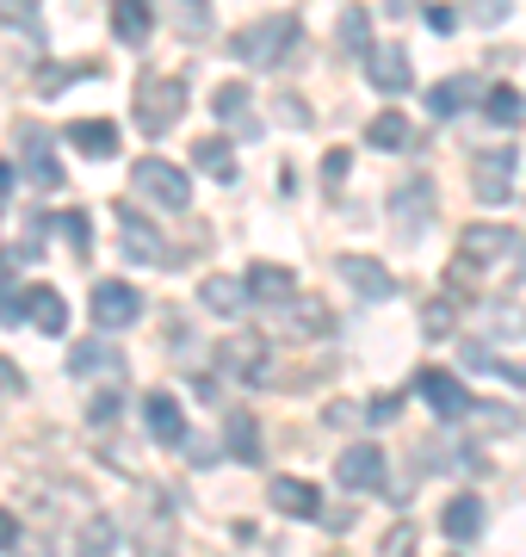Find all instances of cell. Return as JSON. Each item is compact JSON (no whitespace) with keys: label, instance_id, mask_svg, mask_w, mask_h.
<instances>
[{"label":"cell","instance_id":"6da1fadb","mask_svg":"<svg viewBox=\"0 0 526 557\" xmlns=\"http://www.w3.org/2000/svg\"><path fill=\"white\" fill-rule=\"evenodd\" d=\"M186 112V81L180 75H142L137 81V124L142 137H167Z\"/></svg>","mask_w":526,"mask_h":557},{"label":"cell","instance_id":"7a4b0ae2","mask_svg":"<svg viewBox=\"0 0 526 557\" xmlns=\"http://www.w3.org/2000/svg\"><path fill=\"white\" fill-rule=\"evenodd\" d=\"M291 44H298V20H291V13H273V20L236 32V44H229V50H236L242 62H254V69H273Z\"/></svg>","mask_w":526,"mask_h":557},{"label":"cell","instance_id":"3957f363","mask_svg":"<svg viewBox=\"0 0 526 557\" xmlns=\"http://www.w3.org/2000/svg\"><path fill=\"white\" fill-rule=\"evenodd\" d=\"M130 180H137L142 199L167 205V211H186V205H192V180H186L174 161H162V156H142L137 168H130Z\"/></svg>","mask_w":526,"mask_h":557},{"label":"cell","instance_id":"277c9868","mask_svg":"<svg viewBox=\"0 0 526 557\" xmlns=\"http://www.w3.org/2000/svg\"><path fill=\"white\" fill-rule=\"evenodd\" d=\"M87 304H93V322H100V329H130V322L142 317V292L124 285V278H100Z\"/></svg>","mask_w":526,"mask_h":557},{"label":"cell","instance_id":"5b68a950","mask_svg":"<svg viewBox=\"0 0 526 557\" xmlns=\"http://www.w3.org/2000/svg\"><path fill=\"white\" fill-rule=\"evenodd\" d=\"M20 161H25V174L38 180L43 193H57V186H62L57 149H50V137H43L38 124H20Z\"/></svg>","mask_w":526,"mask_h":557},{"label":"cell","instance_id":"8992f818","mask_svg":"<svg viewBox=\"0 0 526 557\" xmlns=\"http://www.w3.org/2000/svg\"><path fill=\"white\" fill-rule=\"evenodd\" d=\"M365 62H372V69H365V81H372L378 94H390V100L415 87V69H409V50H397V44H390V50H365Z\"/></svg>","mask_w":526,"mask_h":557},{"label":"cell","instance_id":"52a82bcc","mask_svg":"<svg viewBox=\"0 0 526 557\" xmlns=\"http://www.w3.org/2000/svg\"><path fill=\"white\" fill-rule=\"evenodd\" d=\"M508 248H514V236H508L502 223H471L465 242H459V273H471V267H484V260H502Z\"/></svg>","mask_w":526,"mask_h":557},{"label":"cell","instance_id":"ba28073f","mask_svg":"<svg viewBox=\"0 0 526 557\" xmlns=\"http://www.w3.org/2000/svg\"><path fill=\"white\" fill-rule=\"evenodd\" d=\"M422 397H427V409L440 421H465L477 403L465 397V384L452 379V372H422Z\"/></svg>","mask_w":526,"mask_h":557},{"label":"cell","instance_id":"9c48e42d","mask_svg":"<svg viewBox=\"0 0 526 557\" xmlns=\"http://www.w3.org/2000/svg\"><path fill=\"white\" fill-rule=\"evenodd\" d=\"M341 278L360 292V298H372V304H385V298H397V278L378 267V260H365V255H341Z\"/></svg>","mask_w":526,"mask_h":557},{"label":"cell","instance_id":"30bf717a","mask_svg":"<svg viewBox=\"0 0 526 557\" xmlns=\"http://www.w3.org/2000/svg\"><path fill=\"white\" fill-rule=\"evenodd\" d=\"M266 502H273L279 515H298V520L323 515V496H316V483H304V478H273L266 483Z\"/></svg>","mask_w":526,"mask_h":557},{"label":"cell","instance_id":"8fae6325","mask_svg":"<svg viewBox=\"0 0 526 557\" xmlns=\"http://www.w3.org/2000/svg\"><path fill=\"white\" fill-rule=\"evenodd\" d=\"M471 100H484V81L477 75H452V81H440V87H427V112H434V119H459Z\"/></svg>","mask_w":526,"mask_h":557},{"label":"cell","instance_id":"7c38bea8","mask_svg":"<svg viewBox=\"0 0 526 557\" xmlns=\"http://www.w3.org/2000/svg\"><path fill=\"white\" fill-rule=\"evenodd\" d=\"M142 421H149V434L162 440V446H186V421H180V403L167 397V391H149V397H142Z\"/></svg>","mask_w":526,"mask_h":557},{"label":"cell","instance_id":"4fadbf2b","mask_svg":"<svg viewBox=\"0 0 526 557\" xmlns=\"http://www.w3.org/2000/svg\"><path fill=\"white\" fill-rule=\"evenodd\" d=\"M261 359H266V341L261 335H229L217 347V366L229 379H261Z\"/></svg>","mask_w":526,"mask_h":557},{"label":"cell","instance_id":"5bb4252c","mask_svg":"<svg viewBox=\"0 0 526 557\" xmlns=\"http://www.w3.org/2000/svg\"><path fill=\"white\" fill-rule=\"evenodd\" d=\"M211 112H217V119L229 124V131H242V143L261 137V124L248 119V87H242V81H223L217 94H211Z\"/></svg>","mask_w":526,"mask_h":557},{"label":"cell","instance_id":"9a60e30c","mask_svg":"<svg viewBox=\"0 0 526 557\" xmlns=\"http://www.w3.org/2000/svg\"><path fill=\"white\" fill-rule=\"evenodd\" d=\"M112 32H118V44L142 50L149 32H155V7H149V0H112Z\"/></svg>","mask_w":526,"mask_h":557},{"label":"cell","instance_id":"2e32d148","mask_svg":"<svg viewBox=\"0 0 526 557\" xmlns=\"http://www.w3.org/2000/svg\"><path fill=\"white\" fill-rule=\"evenodd\" d=\"M471 193H477V199H489V205H502L508 193H514V156H484L477 161V174H471Z\"/></svg>","mask_w":526,"mask_h":557},{"label":"cell","instance_id":"e0dca14e","mask_svg":"<svg viewBox=\"0 0 526 557\" xmlns=\"http://www.w3.org/2000/svg\"><path fill=\"white\" fill-rule=\"evenodd\" d=\"M341 483L347 490H378V483H385V453H378V446H347L341 453Z\"/></svg>","mask_w":526,"mask_h":557},{"label":"cell","instance_id":"ac0fdd59","mask_svg":"<svg viewBox=\"0 0 526 557\" xmlns=\"http://www.w3.org/2000/svg\"><path fill=\"white\" fill-rule=\"evenodd\" d=\"M118 230H124V255L130 260H149V267H162L167 260V242L149 230L142 218H130V211H118Z\"/></svg>","mask_w":526,"mask_h":557},{"label":"cell","instance_id":"d6986e66","mask_svg":"<svg viewBox=\"0 0 526 557\" xmlns=\"http://www.w3.org/2000/svg\"><path fill=\"white\" fill-rule=\"evenodd\" d=\"M25 322H38L43 335H62V329H68V304H62V292H50V285L25 292Z\"/></svg>","mask_w":526,"mask_h":557},{"label":"cell","instance_id":"ffe728a7","mask_svg":"<svg viewBox=\"0 0 526 557\" xmlns=\"http://www.w3.org/2000/svg\"><path fill=\"white\" fill-rule=\"evenodd\" d=\"M440 527H446V539H459V545L477 539V533H484V502H477V496H452V502H446V515H440Z\"/></svg>","mask_w":526,"mask_h":557},{"label":"cell","instance_id":"44dd1931","mask_svg":"<svg viewBox=\"0 0 526 557\" xmlns=\"http://www.w3.org/2000/svg\"><path fill=\"white\" fill-rule=\"evenodd\" d=\"M427 199H434V193H427V180H409L403 193H390V211H397V218H403V236H409V242L422 236V218H427Z\"/></svg>","mask_w":526,"mask_h":557},{"label":"cell","instance_id":"7402d4cb","mask_svg":"<svg viewBox=\"0 0 526 557\" xmlns=\"http://www.w3.org/2000/svg\"><path fill=\"white\" fill-rule=\"evenodd\" d=\"M68 143H75V149H82V156H118V131H112V124L105 119H82V124H68Z\"/></svg>","mask_w":526,"mask_h":557},{"label":"cell","instance_id":"603a6c76","mask_svg":"<svg viewBox=\"0 0 526 557\" xmlns=\"http://www.w3.org/2000/svg\"><path fill=\"white\" fill-rule=\"evenodd\" d=\"M199 304L211 310V317H236V310H242V278L211 273V278L199 285Z\"/></svg>","mask_w":526,"mask_h":557},{"label":"cell","instance_id":"cb8c5ba5","mask_svg":"<svg viewBox=\"0 0 526 557\" xmlns=\"http://www.w3.org/2000/svg\"><path fill=\"white\" fill-rule=\"evenodd\" d=\"M192 168H204L211 180H236V149L223 137H199L192 143Z\"/></svg>","mask_w":526,"mask_h":557},{"label":"cell","instance_id":"d4e9b609","mask_svg":"<svg viewBox=\"0 0 526 557\" xmlns=\"http://www.w3.org/2000/svg\"><path fill=\"white\" fill-rule=\"evenodd\" d=\"M242 292L248 298H261V304H285L291 298V273H285V267H248Z\"/></svg>","mask_w":526,"mask_h":557},{"label":"cell","instance_id":"484cf974","mask_svg":"<svg viewBox=\"0 0 526 557\" xmlns=\"http://www.w3.org/2000/svg\"><path fill=\"white\" fill-rule=\"evenodd\" d=\"M112 366H118V354H112L105 341H75V347H68V372H75V379H93V372H112Z\"/></svg>","mask_w":526,"mask_h":557},{"label":"cell","instance_id":"4316f807","mask_svg":"<svg viewBox=\"0 0 526 557\" xmlns=\"http://www.w3.org/2000/svg\"><path fill=\"white\" fill-rule=\"evenodd\" d=\"M335 38H341V50L365 57V50H372V13H365V7H341V25H335Z\"/></svg>","mask_w":526,"mask_h":557},{"label":"cell","instance_id":"83f0119b","mask_svg":"<svg viewBox=\"0 0 526 557\" xmlns=\"http://www.w3.org/2000/svg\"><path fill=\"white\" fill-rule=\"evenodd\" d=\"M484 112H489V124H502V131H514V124L526 119V100L514 94V87H484Z\"/></svg>","mask_w":526,"mask_h":557},{"label":"cell","instance_id":"f1b7e54d","mask_svg":"<svg viewBox=\"0 0 526 557\" xmlns=\"http://www.w3.org/2000/svg\"><path fill=\"white\" fill-rule=\"evenodd\" d=\"M365 143H372V149H409V119L397 112V106H390L385 119L365 124Z\"/></svg>","mask_w":526,"mask_h":557},{"label":"cell","instance_id":"f546056e","mask_svg":"<svg viewBox=\"0 0 526 557\" xmlns=\"http://www.w3.org/2000/svg\"><path fill=\"white\" fill-rule=\"evenodd\" d=\"M93 75H100V62H50V75H38V94L57 100L68 81H93Z\"/></svg>","mask_w":526,"mask_h":557},{"label":"cell","instance_id":"4dcf8cb0","mask_svg":"<svg viewBox=\"0 0 526 557\" xmlns=\"http://www.w3.org/2000/svg\"><path fill=\"white\" fill-rule=\"evenodd\" d=\"M57 230H62V236H68V248H75V255H93V223H87V211H62V218H57Z\"/></svg>","mask_w":526,"mask_h":557},{"label":"cell","instance_id":"1f68e13d","mask_svg":"<svg viewBox=\"0 0 526 557\" xmlns=\"http://www.w3.org/2000/svg\"><path fill=\"white\" fill-rule=\"evenodd\" d=\"M229 453H242V465L261 458V434H254V421L248 416H229Z\"/></svg>","mask_w":526,"mask_h":557},{"label":"cell","instance_id":"d6a6232c","mask_svg":"<svg viewBox=\"0 0 526 557\" xmlns=\"http://www.w3.org/2000/svg\"><path fill=\"white\" fill-rule=\"evenodd\" d=\"M112 545H118V533H112V520H100V515H93V520L82 527V557H105Z\"/></svg>","mask_w":526,"mask_h":557},{"label":"cell","instance_id":"836d02e7","mask_svg":"<svg viewBox=\"0 0 526 557\" xmlns=\"http://www.w3.org/2000/svg\"><path fill=\"white\" fill-rule=\"evenodd\" d=\"M0 20L13 25V32H38V0H0Z\"/></svg>","mask_w":526,"mask_h":557},{"label":"cell","instance_id":"e575fe53","mask_svg":"<svg viewBox=\"0 0 526 557\" xmlns=\"http://www.w3.org/2000/svg\"><path fill=\"white\" fill-rule=\"evenodd\" d=\"M0 322L13 329V322H25V292H13V273L0 267Z\"/></svg>","mask_w":526,"mask_h":557},{"label":"cell","instance_id":"d590c367","mask_svg":"<svg viewBox=\"0 0 526 557\" xmlns=\"http://www.w3.org/2000/svg\"><path fill=\"white\" fill-rule=\"evenodd\" d=\"M465 13L477 25H502L508 20V0H465Z\"/></svg>","mask_w":526,"mask_h":557},{"label":"cell","instance_id":"8d00e7d4","mask_svg":"<svg viewBox=\"0 0 526 557\" xmlns=\"http://www.w3.org/2000/svg\"><path fill=\"white\" fill-rule=\"evenodd\" d=\"M347 168H353L347 149H328V156H323V180H328V186H347Z\"/></svg>","mask_w":526,"mask_h":557},{"label":"cell","instance_id":"74e56055","mask_svg":"<svg viewBox=\"0 0 526 557\" xmlns=\"http://www.w3.org/2000/svg\"><path fill=\"white\" fill-rule=\"evenodd\" d=\"M422 20H427V32H440V38L446 32H459V13H452V7H427Z\"/></svg>","mask_w":526,"mask_h":557},{"label":"cell","instance_id":"f35d334b","mask_svg":"<svg viewBox=\"0 0 526 557\" xmlns=\"http://www.w3.org/2000/svg\"><path fill=\"white\" fill-rule=\"evenodd\" d=\"M87 421H100V428H105V421H118V397H112V391L93 397V403H87Z\"/></svg>","mask_w":526,"mask_h":557},{"label":"cell","instance_id":"ab89813d","mask_svg":"<svg viewBox=\"0 0 526 557\" xmlns=\"http://www.w3.org/2000/svg\"><path fill=\"white\" fill-rule=\"evenodd\" d=\"M397 409H403V397H372L365 421H378V428H385V421H397Z\"/></svg>","mask_w":526,"mask_h":557},{"label":"cell","instance_id":"60d3db41","mask_svg":"<svg viewBox=\"0 0 526 557\" xmlns=\"http://www.w3.org/2000/svg\"><path fill=\"white\" fill-rule=\"evenodd\" d=\"M279 119L285 124H310V106L298 100V94H279Z\"/></svg>","mask_w":526,"mask_h":557},{"label":"cell","instance_id":"b9f144b4","mask_svg":"<svg viewBox=\"0 0 526 557\" xmlns=\"http://www.w3.org/2000/svg\"><path fill=\"white\" fill-rule=\"evenodd\" d=\"M446 329H452V317H446V304H434L427 310V335H446Z\"/></svg>","mask_w":526,"mask_h":557},{"label":"cell","instance_id":"7bdbcfd3","mask_svg":"<svg viewBox=\"0 0 526 557\" xmlns=\"http://www.w3.org/2000/svg\"><path fill=\"white\" fill-rule=\"evenodd\" d=\"M7 545H20V520L13 515H0V552H7Z\"/></svg>","mask_w":526,"mask_h":557},{"label":"cell","instance_id":"ee69618b","mask_svg":"<svg viewBox=\"0 0 526 557\" xmlns=\"http://www.w3.org/2000/svg\"><path fill=\"white\" fill-rule=\"evenodd\" d=\"M7 199H13V161H0V211H7Z\"/></svg>","mask_w":526,"mask_h":557}]
</instances>
